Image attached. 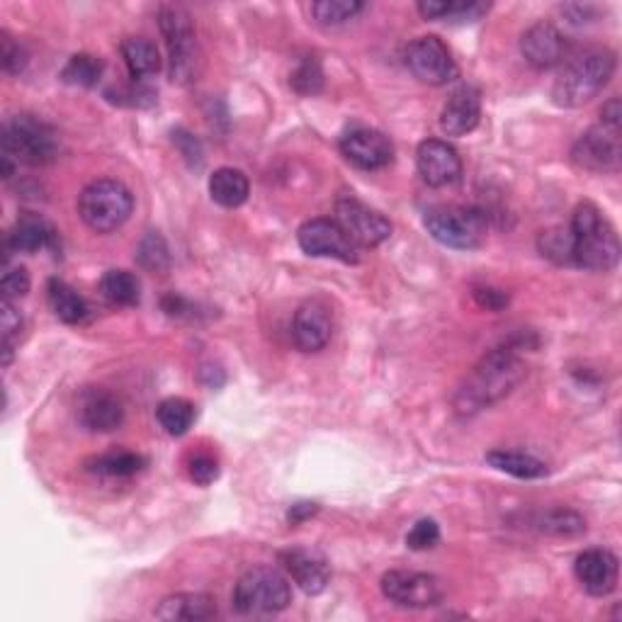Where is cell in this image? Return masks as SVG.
Listing matches in <instances>:
<instances>
[{"instance_id":"cell-1","label":"cell","mask_w":622,"mask_h":622,"mask_svg":"<svg viewBox=\"0 0 622 622\" xmlns=\"http://www.w3.org/2000/svg\"><path fill=\"white\" fill-rule=\"evenodd\" d=\"M525 377V365L518 358L513 346H501L486 353L474 370L462 382L455 399V411L462 416H472L482 409H489L491 404L501 402L511 394L520 380Z\"/></svg>"},{"instance_id":"cell-2","label":"cell","mask_w":622,"mask_h":622,"mask_svg":"<svg viewBox=\"0 0 622 622\" xmlns=\"http://www.w3.org/2000/svg\"><path fill=\"white\" fill-rule=\"evenodd\" d=\"M572 263L591 273H608L620 260L615 226L593 202H581L572 217Z\"/></svg>"},{"instance_id":"cell-3","label":"cell","mask_w":622,"mask_h":622,"mask_svg":"<svg viewBox=\"0 0 622 622\" xmlns=\"http://www.w3.org/2000/svg\"><path fill=\"white\" fill-rule=\"evenodd\" d=\"M615 73V54L610 49H586L564 64L552 88V100L559 108H581L601 93Z\"/></svg>"},{"instance_id":"cell-4","label":"cell","mask_w":622,"mask_h":622,"mask_svg":"<svg viewBox=\"0 0 622 622\" xmlns=\"http://www.w3.org/2000/svg\"><path fill=\"white\" fill-rule=\"evenodd\" d=\"M134 212V195L120 180L100 178L78 195V214L98 234L117 231Z\"/></svg>"},{"instance_id":"cell-5","label":"cell","mask_w":622,"mask_h":622,"mask_svg":"<svg viewBox=\"0 0 622 622\" xmlns=\"http://www.w3.org/2000/svg\"><path fill=\"white\" fill-rule=\"evenodd\" d=\"M290 603L292 586L275 567L248 569L234 588V608L244 615H273Z\"/></svg>"},{"instance_id":"cell-6","label":"cell","mask_w":622,"mask_h":622,"mask_svg":"<svg viewBox=\"0 0 622 622\" xmlns=\"http://www.w3.org/2000/svg\"><path fill=\"white\" fill-rule=\"evenodd\" d=\"M3 154L25 166H47L59 156V139L47 122L18 115L3 127Z\"/></svg>"},{"instance_id":"cell-7","label":"cell","mask_w":622,"mask_h":622,"mask_svg":"<svg viewBox=\"0 0 622 622\" xmlns=\"http://www.w3.org/2000/svg\"><path fill=\"white\" fill-rule=\"evenodd\" d=\"M426 229L438 244L455 251H474L486 239V217L474 207H433L426 212Z\"/></svg>"},{"instance_id":"cell-8","label":"cell","mask_w":622,"mask_h":622,"mask_svg":"<svg viewBox=\"0 0 622 622\" xmlns=\"http://www.w3.org/2000/svg\"><path fill=\"white\" fill-rule=\"evenodd\" d=\"M158 27L163 32L168 56H171V78L178 83H188L197 64V39L192 18L180 5H163L158 10Z\"/></svg>"},{"instance_id":"cell-9","label":"cell","mask_w":622,"mask_h":622,"mask_svg":"<svg viewBox=\"0 0 622 622\" xmlns=\"http://www.w3.org/2000/svg\"><path fill=\"white\" fill-rule=\"evenodd\" d=\"M572 161L591 173H618L622 163L620 129L606 124L591 127L574 144Z\"/></svg>"},{"instance_id":"cell-10","label":"cell","mask_w":622,"mask_h":622,"mask_svg":"<svg viewBox=\"0 0 622 622\" xmlns=\"http://www.w3.org/2000/svg\"><path fill=\"white\" fill-rule=\"evenodd\" d=\"M336 222L358 248H377L392 236L389 219L353 197L338 200Z\"/></svg>"},{"instance_id":"cell-11","label":"cell","mask_w":622,"mask_h":622,"mask_svg":"<svg viewBox=\"0 0 622 622\" xmlns=\"http://www.w3.org/2000/svg\"><path fill=\"white\" fill-rule=\"evenodd\" d=\"M406 66L421 83L445 86L457 76V66L452 61L450 49L433 35L418 37L406 49Z\"/></svg>"},{"instance_id":"cell-12","label":"cell","mask_w":622,"mask_h":622,"mask_svg":"<svg viewBox=\"0 0 622 622\" xmlns=\"http://www.w3.org/2000/svg\"><path fill=\"white\" fill-rule=\"evenodd\" d=\"M297 241L307 256L358 263V246L348 239V234L336 219H309L299 226Z\"/></svg>"},{"instance_id":"cell-13","label":"cell","mask_w":622,"mask_h":622,"mask_svg":"<svg viewBox=\"0 0 622 622\" xmlns=\"http://www.w3.org/2000/svg\"><path fill=\"white\" fill-rule=\"evenodd\" d=\"M382 593L402 608H431L443 598V588L431 574L394 569L382 576Z\"/></svg>"},{"instance_id":"cell-14","label":"cell","mask_w":622,"mask_h":622,"mask_svg":"<svg viewBox=\"0 0 622 622\" xmlns=\"http://www.w3.org/2000/svg\"><path fill=\"white\" fill-rule=\"evenodd\" d=\"M341 154L348 163L360 171H380L394 158V146L389 137L370 127H353L341 137Z\"/></svg>"},{"instance_id":"cell-15","label":"cell","mask_w":622,"mask_h":622,"mask_svg":"<svg viewBox=\"0 0 622 622\" xmlns=\"http://www.w3.org/2000/svg\"><path fill=\"white\" fill-rule=\"evenodd\" d=\"M416 166L423 183L431 188H448L462 176V161L455 146L443 139H426L416 151Z\"/></svg>"},{"instance_id":"cell-16","label":"cell","mask_w":622,"mask_h":622,"mask_svg":"<svg viewBox=\"0 0 622 622\" xmlns=\"http://www.w3.org/2000/svg\"><path fill=\"white\" fill-rule=\"evenodd\" d=\"M574 574L579 584L584 586L586 593L596 598H603L615 591L618 576H620V564L618 557L610 550L591 547L584 550L574 562Z\"/></svg>"},{"instance_id":"cell-17","label":"cell","mask_w":622,"mask_h":622,"mask_svg":"<svg viewBox=\"0 0 622 622\" xmlns=\"http://www.w3.org/2000/svg\"><path fill=\"white\" fill-rule=\"evenodd\" d=\"M280 564L287 572L290 579L297 584L304 593L319 596L326 591V586L331 581V567L326 562L324 554L316 550H304V547H292L280 552Z\"/></svg>"},{"instance_id":"cell-18","label":"cell","mask_w":622,"mask_h":622,"mask_svg":"<svg viewBox=\"0 0 622 622\" xmlns=\"http://www.w3.org/2000/svg\"><path fill=\"white\" fill-rule=\"evenodd\" d=\"M520 54H523V59L533 69L547 71L552 66L564 61V56H567V39L550 22H535L520 37Z\"/></svg>"},{"instance_id":"cell-19","label":"cell","mask_w":622,"mask_h":622,"mask_svg":"<svg viewBox=\"0 0 622 622\" xmlns=\"http://www.w3.org/2000/svg\"><path fill=\"white\" fill-rule=\"evenodd\" d=\"M333 333V321H331V312L326 307L324 302H307L302 304L294 314L292 321V338L294 346L304 353H319L321 348L329 346Z\"/></svg>"},{"instance_id":"cell-20","label":"cell","mask_w":622,"mask_h":622,"mask_svg":"<svg viewBox=\"0 0 622 622\" xmlns=\"http://www.w3.org/2000/svg\"><path fill=\"white\" fill-rule=\"evenodd\" d=\"M482 120V93L474 86H460L448 98V103L440 112V129L448 137H465L477 129Z\"/></svg>"},{"instance_id":"cell-21","label":"cell","mask_w":622,"mask_h":622,"mask_svg":"<svg viewBox=\"0 0 622 622\" xmlns=\"http://www.w3.org/2000/svg\"><path fill=\"white\" fill-rule=\"evenodd\" d=\"M78 418L93 433H112L124 423V406L108 389H88L78 402Z\"/></svg>"},{"instance_id":"cell-22","label":"cell","mask_w":622,"mask_h":622,"mask_svg":"<svg viewBox=\"0 0 622 622\" xmlns=\"http://www.w3.org/2000/svg\"><path fill=\"white\" fill-rule=\"evenodd\" d=\"M59 234L39 214H22L13 231L5 236V246L15 253H39L44 248H54Z\"/></svg>"},{"instance_id":"cell-23","label":"cell","mask_w":622,"mask_h":622,"mask_svg":"<svg viewBox=\"0 0 622 622\" xmlns=\"http://www.w3.org/2000/svg\"><path fill=\"white\" fill-rule=\"evenodd\" d=\"M214 615H217V603L205 593L168 596L156 610V618L166 622H200Z\"/></svg>"},{"instance_id":"cell-24","label":"cell","mask_w":622,"mask_h":622,"mask_svg":"<svg viewBox=\"0 0 622 622\" xmlns=\"http://www.w3.org/2000/svg\"><path fill=\"white\" fill-rule=\"evenodd\" d=\"M210 195L217 205L236 210L251 195V183H248L246 173L239 171V168H219L210 178Z\"/></svg>"},{"instance_id":"cell-25","label":"cell","mask_w":622,"mask_h":622,"mask_svg":"<svg viewBox=\"0 0 622 622\" xmlns=\"http://www.w3.org/2000/svg\"><path fill=\"white\" fill-rule=\"evenodd\" d=\"M47 299L52 312L59 316L64 324H83L90 314L88 302L78 294L69 282L52 278L47 285Z\"/></svg>"},{"instance_id":"cell-26","label":"cell","mask_w":622,"mask_h":622,"mask_svg":"<svg viewBox=\"0 0 622 622\" xmlns=\"http://www.w3.org/2000/svg\"><path fill=\"white\" fill-rule=\"evenodd\" d=\"M122 59L134 81H144L161 71V54L156 44L144 37H129L122 42Z\"/></svg>"},{"instance_id":"cell-27","label":"cell","mask_w":622,"mask_h":622,"mask_svg":"<svg viewBox=\"0 0 622 622\" xmlns=\"http://www.w3.org/2000/svg\"><path fill=\"white\" fill-rule=\"evenodd\" d=\"M486 462L494 470L511 474L516 479H542L547 477V465L542 460L525 455V452H513V450H494L486 455Z\"/></svg>"},{"instance_id":"cell-28","label":"cell","mask_w":622,"mask_h":622,"mask_svg":"<svg viewBox=\"0 0 622 622\" xmlns=\"http://www.w3.org/2000/svg\"><path fill=\"white\" fill-rule=\"evenodd\" d=\"M100 297L112 307H134V304H139L142 285L129 270H108L100 280Z\"/></svg>"},{"instance_id":"cell-29","label":"cell","mask_w":622,"mask_h":622,"mask_svg":"<svg viewBox=\"0 0 622 622\" xmlns=\"http://www.w3.org/2000/svg\"><path fill=\"white\" fill-rule=\"evenodd\" d=\"M156 418L168 436H185L195 423V404L183 397H168L158 404Z\"/></svg>"},{"instance_id":"cell-30","label":"cell","mask_w":622,"mask_h":622,"mask_svg":"<svg viewBox=\"0 0 622 622\" xmlns=\"http://www.w3.org/2000/svg\"><path fill=\"white\" fill-rule=\"evenodd\" d=\"M538 530L552 538H579L586 533V520L569 508H552L538 518Z\"/></svg>"},{"instance_id":"cell-31","label":"cell","mask_w":622,"mask_h":622,"mask_svg":"<svg viewBox=\"0 0 622 622\" xmlns=\"http://www.w3.org/2000/svg\"><path fill=\"white\" fill-rule=\"evenodd\" d=\"M105 64L98 59L93 54H76L69 59V64L64 66L61 71V81L66 86H76V88H93L98 86L100 76H103Z\"/></svg>"},{"instance_id":"cell-32","label":"cell","mask_w":622,"mask_h":622,"mask_svg":"<svg viewBox=\"0 0 622 622\" xmlns=\"http://www.w3.org/2000/svg\"><path fill=\"white\" fill-rule=\"evenodd\" d=\"M146 467V457L137 455V452H110V455L95 457L90 462V470L103 474V477H134Z\"/></svg>"},{"instance_id":"cell-33","label":"cell","mask_w":622,"mask_h":622,"mask_svg":"<svg viewBox=\"0 0 622 622\" xmlns=\"http://www.w3.org/2000/svg\"><path fill=\"white\" fill-rule=\"evenodd\" d=\"M137 260L149 273H166L171 268V251H168L166 239L158 231H149L137 248Z\"/></svg>"},{"instance_id":"cell-34","label":"cell","mask_w":622,"mask_h":622,"mask_svg":"<svg viewBox=\"0 0 622 622\" xmlns=\"http://www.w3.org/2000/svg\"><path fill=\"white\" fill-rule=\"evenodd\" d=\"M363 8L360 0H319V3H312V15L319 25L336 27L353 20Z\"/></svg>"},{"instance_id":"cell-35","label":"cell","mask_w":622,"mask_h":622,"mask_svg":"<svg viewBox=\"0 0 622 622\" xmlns=\"http://www.w3.org/2000/svg\"><path fill=\"white\" fill-rule=\"evenodd\" d=\"M290 83L292 88L297 90L299 95H316V93H321V88H324V71H321V66L316 59H304L297 69L292 71V78H290Z\"/></svg>"},{"instance_id":"cell-36","label":"cell","mask_w":622,"mask_h":622,"mask_svg":"<svg viewBox=\"0 0 622 622\" xmlns=\"http://www.w3.org/2000/svg\"><path fill=\"white\" fill-rule=\"evenodd\" d=\"M540 251L542 256L552 258L559 265H574L572 263V236L569 231L552 229L540 236Z\"/></svg>"},{"instance_id":"cell-37","label":"cell","mask_w":622,"mask_h":622,"mask_svg":"<svg viewBox=\"0 0 622 622\" xmlns=\"http://www.w3.org/2000/svg\"><path fill=\"white\" fill-rule=\"evenodd\" d=\"M440 542V528L433 518H423L418 520V523L409 530V535H406V545L416 552H423V550H431Z\"/></svg>"},{"instance_id":"cell-38","label":"cell","mask_w":622,"mask_h":622,"mask_svg":"<svg viewBox=\"0 0 622 622\" xmlns=\"http://www.w3.org/2000/svg\"><path fill=\"white\" fill-rule=\"evenodd\" d=\"M188 474L195 484L210 486L219 477V462L207 455V452H197V455H192L188 462Z\"/></svg>"},{"instance_id":"cell-39","label":"cell","mask_w":622,"mask_h":622,"mask_svg":"<svg viewBox=\"0 0 622 622\" xmlns=\"http://www.w3.org/2000/svg\"><path fill=\"white\" fill-rule=\"evenodd\" d=\"M0 292H3V299L15 302L20 297H25L30 292V273L25 268H13L8 270L3 275V282H0Z\"/></svg>"},{"instance_id":"cell-40","label":"cell","mask_w":622,"mask_h":622,"mask_svg":"<svg viewBox=\"0 0 622 622\" xmlns=\"http://www.w3.org/2000/svg\"><path fill=\"white\" fill-rule=\"evenodd\" d=\"M173 144L178 146V151L183 154V158L192 168H200L202 163H205V151H202V144L195 137H192L190 132L176 129L173 132Z\"/></svg>"},{"instance_id":"cell-41","label":"cell","mask_w":622,"mask_h":622,"mask_svg":"<svg viewBox=\"0 0 622 622\" xmlns=\"http://www.w3.org/2000/svg\"><path fill=\"white\" fill-rule=\"evenodd\" d=\"M3 69H5V73H10V76H18V73H22L25 71V66H27V52L20 47L18 42H13L10 39L8 35H3Z\"/></svg>"},{"instance_id":"cell-42","label":"cell","mask_w":622,"mask_h":622,"mask_svg":"<svg viewBox=\"0 0 622 622\" xmlns=\"http://www.w3.org/2000/svg\"><path fill=\"white\" fill-rule=\"evenodd\" d=\"M474 299H477V304L484 309L499 312L508 304V294L501 292V290H496V287H477V290H474Z\"/></svg>"},{"instance_id":"cell-43","label":"cell","mask_w":622,"mask_h":622,"mask_svg":"<svg viewBox=\"0 0 622 622\" xmlns=\"http://www.w3.org/2000/svg\"><path fill=\"white\" fill-rule=\"evenodd\" d=\"M620 117H622L620 100H618V98L608 100V103H606V105H603V110H601V124H606V127L620 129Z\"/></svg>"},{"instance_id":"cell-44","label":"cell","mask_w":622,"mask_h":622,"mask_svg":"<svg viewBox=\"0 0 622 622\" xmlns=\"http://www.w3.org/2000/svg\"><path fill=\"white\" fill-rule=\"evenodd\" d=\"M316 511H319V506H316V504H294L287 511V520L292 525H299L307 518H312Z\"/></svg>"}]
</instances>
